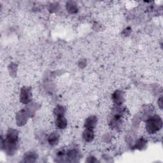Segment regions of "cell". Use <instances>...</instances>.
I'll return each mask as SVG.
<instances>
[{"mask_svg":"<svg viewBox=\"0 0 163 163\" xmlns=\"http://www.w3.org/2000/svg\"><path fill=\"white\" fill-rule=\"evenodd\" d=\"M162 126L161 119L157 115L151 117L146 122V130L150 133H155L159 131Z\"/></svg>","mask_w":163,"mask_h":163,"instance_id":"cell-1","label":"cell"},{"mask_svg":"<svg viewBox=\"0 0 163 163\" xmlns=\"http://www.w3.org/2000/svg\"><path fill=\"white\" fill-rule=\"evenodd\" d=\"M97 123V119L95 117H90L86 120V126L87 129H93L96 126Z\"/></svg>","mask_w":163,"mask_h":163,"instance_id":"cell-2","label":"cell"},{"mask_svg":"<svg viewBox=\"0 0 163 163\" xmlns=\"http://www.w3.org/2000/svg\"><path fill=\"white\" fill-rule=\"evenodd\" d=\"M56 125L58 128L60 129H64L66 128V126L67 125V122H66V120L64 118V116L57 117Z\"/></svg>","mask_w":163,"mask_h":163,"instance_id":"cell-3","label":"cell"},{"mask_svg":"<svg viewBox=\"0 0 163 163\" xmlns=\"http://www.w3.org/2000/svg\"><path fill=\"white\" fill-rule=\"evenodd\" d=\"M113 99L114 102L117 105H120L123 102V94L120 91H117L115 93L113 94Z\"/></svg>","mask_w":163,"mask_h":163,"instance_id":"cell-4","label":"cell"},{"mask_svg":"<svg viewBox=\"0 0 163 163\" xmlns=\"http://www.w3.org/2000/svg\"><path fill=\"white\" fill-rule=\"evenodd\" d=\"M30 95H29V91L27 89H23L22 90L21 93V101L22 103H27L29 102V101L30 100Z\"/></svg>","mask_w":163,"mask_h":163,"instance_id":"cell-5","label":"cell"},{"mask_svg":"<svg viewBox=\"0 0 163 163\" xmlns=\"http://www.w3.org/2000/svg\"><path fill=\"white\" fill-rule=\"evenodd\" d=\"M84 138L87 142H90L94 138V133L92 129H87L84 133Z\"/></svg>","mask_w":163,"mask_h":163,"instance_id":"cell-6","label":"cell"},{"mask_svg":"<svg viewBox=\"0 0 163 163\" xmlns=\"http://www.w3.org/2000/svg\"><path fill=\"white\" fill-rule=\"evenodd\" d=\"M58 141V136L56 134H52L51 135L49 138H48V142L50 143V144L53 145H55Z\"/></svg>","mask_w":163,"mask_h":163,"instance_id":"cell-7","label":"cell"},{"mask_svg":"<svg viewBox=\"0 0 163 163\" xmlns=\"http://www.w3.org/2000/svg\"><path fill=\"white\" fill-rule=\"evenodd\" d=\"M55 114L57 117H61V116H64V110L62 106H57L54 112Z\"/></svg>","mask_w":163,"mask_h":163,"instance_id":"cell-8","label":"cell"},{"mask_svg":"<svg viewBox=\"0 0 163 163\" xmlns=\"http://www.w3.org/2000/svg\"><path fill=\"white\" fill-rule=\"evenodd\" d=\"M145 145V142L143 140H140L138 142H137L136 143V148H142L143 147H144V146Z\"/></svg>","mask_w":163,"mask_h":163,"instance_id":"cell-9","label":"cell"}]
</instances>
